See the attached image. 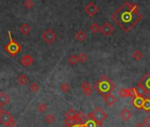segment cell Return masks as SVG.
Instances as JSON below:
<instances>
[{"label": "cell", "mask_w": 150, "mask_h": 127, "mask_svg": "<svg viewBox=\"0 0 150 127\" xmlns=\"http://www.w3.org/2000/svg\"><path fill=\"white\" fill-rule=\"evenodd\" d=\"M79 62V58H78V56L75 55V54H72L71 56H69L68 57V63L71 66H76Z\"/></svg>", "instance_id": "7402d4cb"}, {"label": "cell", "mask_w": 150, "mask_h": 127, "mask_svg": "<svg viewBox=\"0 0 150 127\" xmlns=\"http://www.w3.org/2000/svg\"><path fill=\"white\" fill-rule=\"evenodd\" d=\"M84 11H85V13H86L89 17H94V16L98 13L99 8H98V6H97L95 3L89 2V3L85 6Z\"/></svg>", "instance_id": "ba28073f"}, {"label": "cell", "mask_w": 150, "mask_h": 127, "mask_svg": "<svg viewBox=\"0 0 150 127\" xmlns=\"http://www.w3.org/2000/svg\"><path fill=\"white\" fill-rule=\"evenodd\" d=\"M87 38V34L83 31V30H80L76 33L75 35V39H76L78 42H84Z\"/></svg>", "instance_id": "d6986e66"}, {"label": "cell", "mask_w": 150, "mask_h": 127, "mask_svg": "<svg viewBox=\"0 0 150 127\" xmlns=\"http://www.w3.org/2000/svg\"><path fill=\"white\" fill-rule=\"evenodd\" d=\"M54 121H55V116H54L53 114L50 113V114L46 115V116H45V122H46L47 123L52 124V123H54Z\"/></svg>", "instance_id": "4dcf8cb0"}, {"label": "cell", "mask_w": 150, "mask_h": 127, "mask_svg": "<svg viewBox=\"0 0 150 127\" xmlns=\"http://www.w3.org/2000/svg\"><path fill=\"white\" fill-rule=\"evenodd\" d=\"M82 124L83 127H102L103 125L98 123L92 116L91 115H88L87 117L84 118V120L82 121Z\"/></svg>", "instance_id": "9c48e42d"}, {"label": "cell", "mask_w": 150, "mask_h": 127, "mask_svg": "<svg viewBox=\"0 0 150 127\" xmlns=\"http://www.w3.org/2000/svg\"><path fill=\"white\" fill-rule=\"evenodd\" d=\"M132 116V112H131L128 109H122V111L120 112V116H121V118H122L124 121H125V122L129 121V120L131 119Z\"/></svg>", "instance_id": "2e32d148"}, {"label": "cell", "mask_w": 150, "mask_h": 127, "mask_svg": "<svg viewBox=\"0 0 150 127\" xmlns=\"http://www.w3.org/2000/svg\"><path fill=\"white\" fill-rule=\"evenodd\" d=\"M143 123L145 124V126L146 127H150V116H147L144 118L143 120Z\"/></svg>", "instance_id": "e575fe53"}, {"label": "cell", "mask_w": 150, "mask_h": 127, "mask_svg": "<svg viewBox=\"0 0 150 127\" xmlns=\"http://www.w3.org/2000/svg\"><path fill=\"white\" fill-rule=\"evenodd\" d=\"M10 102V97L5 92H0V107H5Z\"/></svg>", "instance_id": "9a60e30c"}, {"label": "cell", "mask_w": 150, "mask_h": 127, "mask_svg": "<svg viewBox=\"0 0 150 127\" xmlns=\"http://www.w3.org/2000/svg\"><path fill=\"white\" fill-rule=\"evenodd\" d=\"M42 37L43 41H44L47 44H51V43H53V42L56 41L57 35V34L53 31L52 28H47L46 31L42 34Z\"/></svg>", "instance_id": "8992f818"}, {"label": "cell", "mask_w": 150, "mask_h": 127, "mask_svg": "<svg viewBox=\"0 0 150 127\" xmlns=\"http://www.w3.org/2000/svg\"><path fill=\"white\" fill-rule=\"evenodd\" d=\"M20 62L22 65V66L29 67L32 64H34V58L31 55H25L24 56H22V58H21Z\"/></svg>", "instance_id": "8fae6325"}, {"label": "cell", "mask_w": 150, "mask_h": 127, "mask_svg": "<svg viewBox=\"0 0 150 127\" xmlns=\"http://www.w3.org/2000/svg\"><path fill=\"white\" fill-rule=\"evenodd\" d=\"M139 84L144 88L146 95L150 97V71L139 80Z\"/></svg>", "instance_id": "52a82bcc"}, {"label": "cell", "mask_w": 150, "mask_h": 127, "mask_svg": "<svg viewBox=\"0 0 150 127\" xmlns=\"http://www.w3.org/2000/svg\"><path fill=\"white\" fill-rule=\"evenodd\" d=\"M128 93H129V97H131V98H133L136 96V90L134 87L128 88Z\"/></svg>", "instance_id": "836d02e7"}, {"label": "cell", "mask_w": 150, "mask_h": 127, "mask_svg": "<svg viewBox=\"0 0 150 127\" xmlns=\"http://www.w3.org/2000/svg\"><path fill=\"white\" fill-rule=\"evenodd\" d=\"M143 101H144V97L135 96V97L132 98V105H133L136 109H142Z\"/></svg>", "instance_id": "5bb4252c"}, {"label": "cell", "mask_w": 150, "mask_h": 127, "mask_svg": "<svg viewBox=\"0 0 150 127\" xmlns=\"http://www.w3.org/2000/svg\"><path fill=\"white\" fill-rule=\"evenodd\" d=\"M118 95L121 98H126L129 97V93H128V88H121L118 91Z\"/></svg>", "instance_id": "83f0119b"}, {"label": "cell", "mask_w": 150, "mask_h": 127, "mask_svg": "<svg viewBox=\"0 0 150 127\" xmlns=\"http://www.w3.org/2000/svg\"><path fill=\"white\" fill-rule=\"evenodd\" d=\"M47 109H48V106H47V104L44 103V102H39V103L37 104V109H38L40 112H42V113H44V112L47 110Z\"/></svg>", "instance_id": "f546056e"}, {"label": "cell", "mask_w": 150, "mask_h": 127, "mask_svg": "<svg viewBox=\"0 0 150 127\" xmlns=\"http://www.w3.org/2000/svg\"><path fill=\"white\" fill-rule=\"evenodd\" d=\"M101 32L105 35V36H110L114 32H115V28H113V26L109 23V22H105L102 27H101Z\"/></svg>", "instance_id": "30bf717a"}, {"label": "cell", "mask_w": 150, "mask_h": 127, "mask_svg": "<svg viewBox=\"0 0 150 127\" xmlns=\"http://www.w3.org/2000/svg\"><path fill=\"white\" fill-rule=\"evenodd\" d=\"M103 100L105 102V103L109 106V107H112L116 102H117V97L112 95V94H109L105 96H103Z\"/></svg>", "instance_id": "4fadbf2b"}, {"label": "cell", "mask_w": 150, "mask_h": 127, "mask_svg": "<svg viewBox=\"0 0 150 127\" xmlns=\"http://www.w3.org/2000/svg\"><path fill=\"white\" fill-rule=\"evenodd\" d=\"M81 87L83 91V94L86 95V96H90L92 95L93 94V90H92V87H91V85L88 81H84L81 83Z\"/></svg>", "instance_id": "7c38bea8"}, {"label": "cell", "mask_w": 150, "mask_h": 127, "mask_svg": "<svg viewBox=\"0 0 150 127\" xmlns=\"http://www.w3.org/2000/svg\"><path fill=\"white\" fill-rule=\"evenodd\" d=\"M71 89V86L69 83H67V82L62 83V84L60 85V90H61V92L64 93V94H68V93L70 92Z\"/></svg>", "instance_id": "44dd1931"}, {"label": "cell", "mask_w": 150, "mask_h": 127, "mask_svg": "<svg viewBox=\"0 0 150 127\" xmlns=\"http://www.w3.org/2000/svg\"><path fill=\"white\" fill-rule=\"evenodd\" d=\"M111 18L122 30L129 32L141 20L142 17L139 12V6L137 4L126 2L112 14Z\"/></svg>", "instance_id": "6da1fadb"}, {"label": "cell", "mask_w": 150, "mask_h": 127, "mask_svg": "<svg viewBox=\"0 0 150 127\" xmlns=\"http://www.w3.org/2000/svg\"><path fill=\"white\" fill-rule=\"evenodd\" d=\"M17 81H18V83H19L21 86H26V85L28 83L29 79H28V77L26 74L22 73V74H20V75L18 76Z\"/></svg>", "instance_id": "ac0fdd59"}, {"label": "cell", "mask_w": 150, "mask_h": 127, "mask_svg": "<svg viewBox=\"0 0 150 127\" xmlns=\"http://www.w3.org/2000/svg\"><path fill=\"white\" fill-rule=\"evenodd\" d=\"M19 31H20L21 34H22L24 35H28L31 32V27L28 24H27V23H23L19 28Z\"/></svg>", "instance_id": "e0dca14e"}, {"label": "cell", "mask_w": 150, "mask_h": 127, "mask_svg": "<svg viewBox=\"0 0 150 127\" xmlns=\"http://www.w3.org/2000/svg\"><path fill=\"white\" fill-rule=\"evenodd\" d=\"M23 6L26 9H32L35 6V3L33 0H25L23 2Z\"/></svg>", "instance_id": "f1b7e54d"}, {"label": "cell", "mask_w": 150, "mask_h": 127, "mask_svg": "<svg viewBox=\"0 0 150 127\" xmlns=\"http://www.w3.org/2000/svg\"><path fill=\"white\" fill-rule=\"evenodd\" d=\"M91 116L100 124L103 125V121L108 117V114L101 108V107H96L95 109L90 113Z\"/></svg>", "instance_id": "5b68a950"}, {"label": "cell", "mask_w": 150, "mask_h": 127, "mask_svg": "<svg viewBox=\"0 0 150 127\" xmlns=\"http://www.w3.org/2000/svg\"><path fill=\"white\" fill-rule=\"evenodd\" d=\"M64 127H83L82 122L81 123H73L71 125H64Z\"/></svg>", "instance_id": "d590c367"}, {"label": "cell", "mask_w": 150, "mask_h": 127, "mask_svg": "<svg viewBox=\"0 0 150 127\" xmlns=\"http://www.w3.org/2000/svg\"><path fill=\"white\" fill-rule=\"evenodd\" d=\"M94 88L100 95L103 97L109 94H111L116 88V85L109 77L103 76L94 84Z\"/></svg>", "instance_id": "7a4b0ae2"}, {"label": "cell", "mask_w": 150, "mask_h": 127, "mask_svg": "<svg viewBox=\"0 0 150 127\" xmlns=\"http://www.w3.org/2000/svg\"><path fill=\"white\" fill-rule=\"evenodd\" d=\"M29 88H30V90H31L33 93H36V92H38V91H39V89H40V86L38 85V83H36V82H33V83L30 85Z\"/></svg>", "instance_id": "1f68e13d"}, {"label": "cell", "mask_w": 150, "mask_h": 127, "mask_svg": "<svg viewBox=\"0 0 150 127\" xmlns=\"http://www.w3.org/2000/svg\"><path fill=\"white\" fill-rule=\"evenodd\" d=\"M84 118H85L84 114L81 111H79V112H76V114H75V116L72 118V121L73 123H81L84 120Z\"/></svg>", "instance_id": "ffe728a7"}, {"label": "cell", "mask_w": 150, "mask_h": 127, "mask_svg": "<svg viewBox=\"0 0 150 127\" xmlns=\"http://www.w3.org/2000/svg\"><path fill=\"white\" fill-rule=\"evenodd\" d=\"M78 58H79V61H81V63H85L88 60V55L86 53H81L78 56Z\"/></svg>", "instance_id": "d6a6232c"}, {"label": "cell", "mask_w": 150, "mask_h": 127, "mask_svg": "<svg viewBox=\"0 0 150 127\" xmlns=\"http://www.w3.org/2000/svg\"><path fill=\"white\" fill-rule=\"evenodd\" d=\"M136 90V96H139V97H145L146 95V92L144 90V88L138 83L137 85V87L135 88Z\"/></svg>", "instance_id": "603a6c76"}, {"label": "cell", "mask_w": 150, "mask_h": 127, "mask_svg": "<svg viewBox=\"0 0 150 127\" xmlns=\"http://www.w3.org/2000/svg\"><path fill=\"white\" fill-rule=\"evenodd\" d=\"M2 111H3V109H2V108H1V107H0V113H1Z\"/></svg>", "instance_id": "74e56055"}, {"label": "cell", "mask_w": 150, "mask_h": 127, "mask_svg": "<svg viewBox=\"0 0 150 127\" xmlns=\"http://www.w3.org/2000/svg\"><path fill=\"white\" fill-rule=\"evenodd\" d=\"M0 123L6 127H14L16 125L13 114L8 110H3L0 113Z\"/></svg>", "instance_id": "277c9868"}, {"label": "cell", "mask_w": 150, "mask_h": 127, "mask_svg": "<svg viewBox=\"0 0 150 127\" xmlns=\"http://www.w3.org/2000/svg\"><path fill=\"white\" fill-rule=\"evenodd\" d=\"M8 35H9L10 41H9V42H8L7 44L5 45V50H6L8 54H10L12 56H17V55L21 51L22 47H21V45L16 40H14V39L13 38L12 34H11L10 31L8 32Z\"/></svg>", "instance_id": "3957f363"}, {"label": "cell", "mask_w": 150, "mask_h": 127, "mask_svg": "<svg viewBox=\"0 0 150 127\" xmlns=\"http://www.w3.org/2000/svg\"><path fill=\"white\" fill-rule=\"evenodd\" d=\"M132 57L135 61H140L143 57V54L139 49H136L133 53H132Z\"/></svg>", "instance_id": "484cf974"}, {"label": "cell", "mask_w": 150, "mask_h": 127, "mask_svg": "<svg viewBox=\"0 0 150 127\" xmlns=\"http://www.w3.org/2000/svg\"><path fill=\"white\" fill-rule=\"evenodd\" d=\"M134 127H146V126H145V124H144L143 123H137Z\"/></svg>", "instance_id": "8d00e7d4"}, {"label": "cell", "mask_w": 150, "mask_h": 127, "mask_svg": "<svg viewBox=\"0 0 150 127\" xmlns=\"http://www.w3.org/2000/svg\"><path fill=\"white\" fill-rule=\"evenodd\" d=\"M90 31L93 34H97L98 32L101 31V27L99 26V24H97V23L95 22V23L91 24V26H90Z\"/></svg>", "instance_id": "4316f807"}, {"label": "cell", "mask_w": 150, "mask_h": 127, "mask_svg": "<svg viewBox=\"0 0 150 127\" xmlns=\"http://www.w3.org/2000/svg\"><path fill=\"white\" fill-rule=\"evenodd\" d=\"M76 112H77V111L75 110L74 109H69L65 112V118L72 121V118H73V116H75V114H76ZM72 122H73V121H72Z\"/></svg>", "instance_id": "d4e9b609"}, {"label": "cell", "mask_w": 150, "mask_h": 127, "mask_svg": "<svg viewBox=\"0 0 150 127\" xmlns=\"http://www.w3.org/2000/svg\"><path fill=\"white\" fill-rule=\"evenodd\" d=\"M142 109L145 111H150V98L149 97H144Z\"/></svg>", "instance_id": "cb8c5ba5"}]
</instances>
